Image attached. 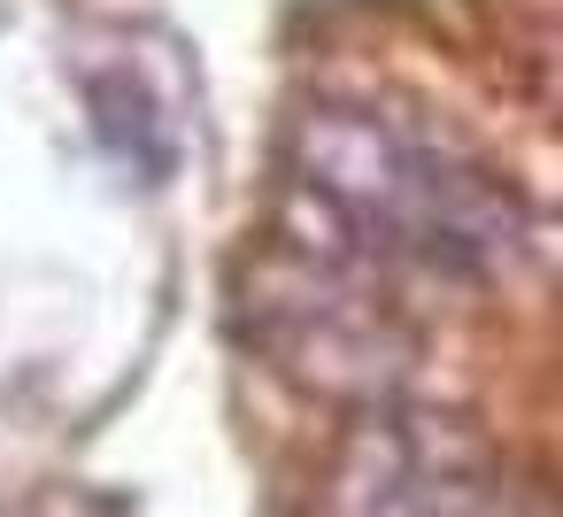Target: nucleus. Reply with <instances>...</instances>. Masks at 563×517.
I'll return each instance as SVG.
<instances>
[{
    "instance_id": "nucleus-3",
    "label": "nucleus",
    "mask_w": 563,
    "mask_h": 517,
    "mask_svg": "<svg viewBox=\"0 0 563 517\" xmlns=\"http://www.w3.org/2000/svg\"><path fill=\"white\" fill-rule=\"evenodd\" d=\"M324 502L332 517H540L463 417L401 402H371L347 425Z\"/></svg>"
},
{
    "instance_id": "nucleus-1",
    "label": "nucleus",
    "mask_w": 563,
    "mask_h": 517,
    "mask_svg": "<svg viewBox=\"0 0 563 517\" xmlns=\"http://www.w3.org/2000/svg\"><path fill=\"white\" fill-rule=\"evenodd\" d=\"M301 232L355 255L363 271L486 278L525 248L517 186L455 140L386 117L371 101H317L286 140Z\"/></svg>"
},
{
    "instance_id": "nucleus-2",
    "label": "nucleus",
    "mask_w": 563,
    "mask_h": 517,
    "mask_svg": "<svg viewBox=\"0 0 563 517\" xmlns=\"http://www.w3.org/2000/svg\"><path fill=\"white\" fill-rule=\"evenodd\" d=\"M240 332L255 355L332 402H394L417 371V332L386 301L378 271L355 255L309 240V232H271L247 271H240Z\"/></svg>"
},
{
    "instance_id": "nucleus-4",
    "label": "nucleus",
    "mask_w": 563,
    "mask_h": 517,
    "mask_svg": "<svg viewBox=\"0 0 563 517\" xmlns=\"http://www.w3.org/2000/svg\"><path fill=\"white\" fill-rule=\"evenodd\" d=\"M86 109H93V140L117 155V170H132L140 186H163L178 170V117H163V101L147 94V78L124 70H86Z\"/></svg>"
}]
</instances>
